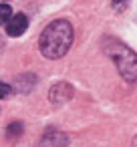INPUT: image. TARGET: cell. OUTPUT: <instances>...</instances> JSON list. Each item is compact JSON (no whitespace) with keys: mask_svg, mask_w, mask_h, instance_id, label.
Returning a JSON list of instances; mask_svg holds the SVG:
<instances>
[{"mask_svg":"<svg viewBox=\"0 0 137 147\" xmlns=\"http://www.w3.org/2000/svg\"><path fill=\"white\" fill-rule=\"evenodd\" d=\"M73 45V26L69 20H55L51 22L43 34H40V40H38V47H40V53L55 61V59H61L67 55V51L71 49Z\"/></svg>","mask_w":137,"mask_h":147,"instance_id":"cell-1","label":"cell"},{"mask_svg":"<svg viewBox=\"0 0 137 147\" xmlns=\"http://www.w3.org/2000/svg\"><path fill=\"white\" fill-rule=\"evenodd\" d=\"M103 47H105L107 55L111 57V61L115 63L119 75L131 85L137 83V55L129 47H125L123 42H119L115 38H107L103 42Z\"/></svg>","mask_w":137,"mask_h":147,"instance_id":"cell-2","label":"cell"},{"mask_svg":"<svg viewBox=\"0 0 137 147\" xmlns=\"http://www.w3.org/2000/svg\"><path fill=\"white\" fill-rule=\"evenodd\" d=\"M51 101L55 103V105H63V103H67L71 97H73V87L69 85V83H57L53 89H51Z\"/></svg>","mask_w":137,"mask_h":147,"instance_id":"cell-3","label":"cell"},{"mask_svg":"<svg viewBox=\"0 0 137 147\" xmlns=\"http://www.w3.org/2000/svg\"><path fill=\"white\" fill-rule=\"evenodd\" d=\"M28 26V18L24 14H14L10 20H8V26H6V32L10 36H20Z\"/></svg>","mask_w":137,"mask_h":147,"instance_id":"cell-4","label":"cell"},{"mask_svg":"<svg viewBox=\"0 0 137 147\" xmlns=\"http://www.w3.org/2000/svg\"><path fill=\"white\" fill-rule=\"evenodd\" d=\"M65 143H67V137L63 133L49 131L47 135H43V141L38 147H65Z\"/></svg>","mask_w":137,"mask_h":147,"instance_id":"cell-5","label":"cell"},{"mask_svg":"<svg viewBox=\"0 0 137 147\" xmlns=\"http://www.w3.org/2000/svg\"><path fill=\"white\" fill-rule=\"evenodd\" d=\"M12 18V8L8 4H0V24H6Z\"/></svg>","mask_w":137,"mask_h":147,"instance_id":"cell-6","label":"cell"},{"mask_svg":"<svg viewBox=\"0 0 137 147\" xmlns=\"http://www.w3.org/2000/svg\"><path fill=\"white\" fill-rule=\"evenodd\" d=\"M6 133H8V137H18V135H22V123H10L8 127H6Z\"/></svg>","mask_w":137,"mask_h":147,"instance_id":"cell-7","label":"cell"},{"mask_svg":"<svg viewBox=\"0 0 137 147\" xmlns=\"http://www.w3.org/2000/svg\"><path fill=\"white\" fill-rule=\"evenodd\" d=\"M12 93V87L10 85H6V83H2L0 81V99H6L8 95Z\"/></svg>","mask_w":137,"mask_h":147,"instance_id":"cell-8","label":"cell"},{"mask_svg":"<svg viewBox=\"0 0 137 147\" xmlns=\"http://www.w3.org/2000/svg\"><path fill=\"white\" fill-rule=\"evenodd\" d=\"M121 4L125 6V4H127V0H113V6H115V8H121Z\"/></svg>","mask_w":137,"mask_h":147,"instance_id":"cell-9","label":"cell"}]
</instances>
